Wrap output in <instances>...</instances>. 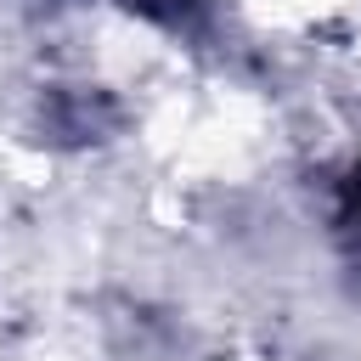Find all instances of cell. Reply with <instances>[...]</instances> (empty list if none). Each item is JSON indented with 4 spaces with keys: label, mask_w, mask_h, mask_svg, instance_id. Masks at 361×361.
I'll return each instance as SVG.
<instances>
[{
    "label": "cell",
    "mask_w": 361,
    "mask_h": 361,
    "mask_svg": "<svg viewBox=\"0 0 361 361\" xmlns=\"http://www.w3.org/2000/svg\"><path fill=\"white\" fill-rule=\"evenodd\" d=\"M130 6H152V11H158V6H169V11H175V6H186V0H130Z\"/></svg>",
    "instance_id": "cell-1"
}]
</instances>
